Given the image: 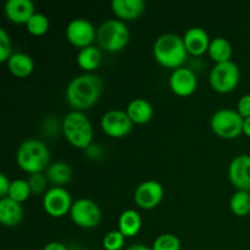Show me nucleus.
I'll return each mask as SVG.
<instances>
[{"label": "nucleus", "instance_id": "obj_1", "mask_svg": "<svg viewBox=\"0 0 250 250\" xmlns=\"http://www.w3.org/2000/svg\"><path fill=\"white\" fill-rule=\"evenodd\" d=\"M103 81L94 73H84L72 78L66 88V100L73 110L84 111L99 100Z\"/></svg>", "mask_w": 250, "mask_h": 250}, {"label": "nucleus", "instance_id": "obj_2", "mask_svg": "<svg viewBox=\"0 0 250 250\" xmlns=\"http://www.w3.org/2000/svg\"><path fill=\"white\" fill-rule=\"evenodd\" d=\"M154 59L166 68H180L187 60L183 37L173 33H166L158 37L153 46Z\"/></svg>", "mask_w": 250, "mask_h": 250}, {"label": "nucleus", "instance_id": "obj_3", "mask_svg": "<svg viewBox=\"0 0 250 250\" xmlns=\"http://www.w3.org/2000/svg\"><path fill=\"white\" fill-rule=\"evenodd\" d=\"M50 153L45 143L39 139H27L19 146L16 161L24 172L42 173L49 165Z\"/></svg>", "mask_w": 250, "mask_h": 250}, {"label": "nucleus", "instance_id": "obj_4", "mask_svg": "<svg viewBox=\"0 0 250 250\" xmlns=\"http://www.w3.org/2000/svg\"><path fill=\"white\" fill-rule=\"evenodd\" d=\"M62 132L68 143L75 148L87 149L93 141V126L83 111L72 110L62 120Z\"/></svg>", "mask_w": 250, "mask_h": 250}, {"label": "nucleus", "instance_id": "obj_5", "mask_svg": "<svg viewBox=\"0 0 250 250\" xmlns=\"http://www.w3.org/2000/svg\"><path fill=\"white\" fill-rule=\"evenodd\" d=\"M97 42L103 50L107 53H117L128 44V27L121 20H106L98 28Z\"/></svg>", "mask_w": 250, "mask_h": 250}, {"label": "nucleus", "instance_id": "obj_6", "mask_svg": "<svg viewBox=\"0 0 250 250\" xmlns=\"http://www.w3.org/2000/svg\"><path fill=\"white\" fill-rule=\"evenodd\" d=\"M244 119L233 109H220L210 119L212 132L220 138L234 139L243 133Z\"/></svg>", "mask_w": 250, "mask_h": 250}, {"label": "nucleus", "instance_id": "obj_7", "mask_svg": "<svg viewBox=\"0 0 250 250\" xmlns=\"http://www.w3.org/2000/svg\"><path fill=\"white\" fill-rule=\"evenodd\" d=\"M241 80V71L233 61L216 63L211 68L209 82L212 89L217 93H229L236 89Z\"/></svg>", "mask_w": 250, "mask_h": 250}, {"label": "nucleus", "instance_id": "obj_8", "mask_svg": "<svg viewBox=\"0 0 250 250\" xmlns=\"http://www.w3.org/2000/svg\"><path fill=\"white\" fill-rule=\"evenodd\" d=\"M71 220L82 229H95L102 221V210L92 199L81 198L73 202L70 211Z\"/></svg>", "mask_w": 250, "mask_h": 250}, {"label": "nucleus", "instance_id": "obj_9", "mask_svg": "<svg viewBox=\"0 0 250 250\" xmlns=\"http://www.w3.org/2000/svg\"><path fill=\"white\" fill-rule=\"evenodd\" d=\"M72 204L70 192L63 187L54 186L44 193L43 208L51 217H62L70 214Z\"/></svg>", "mask_w": 250, "mask_h": 250}, {"label": "nucleus", "instance_id": "obj_10", "mask_svg": "<svg viewBox=\"0 0 250 250\" xmlns=\"http://www.w3.org/2000/svg\"><path fill=\"white\" fill-rule=\"evenodd\" d=\"M97 33L98 29L87 19H75L66 27L67 41L81 49L93 45V42L97 41Z\"/></svg>", "mask_w": 250, "mask_h": 250}, {"label": "nucleus", "instance_id": "obj_11", "mask_svg": "<svg viewBox=\"0 0 250 250\" xmlns=\"http://www.w3.org/2000/svg\"><path fill=\"white\" fill-rule=\"evenodd\" d=\"M100 126L105 134L112 138H122L132 131L133 122L124 110H110L105 112L100 121Z\"/></svg>", "mask_w": 250, "mask_h": 250}, {"label": "nucleus", "instance_id": "obj_12", "mask_svg": "<svg viewBox=\"0 0 250 250\" xmlns=\"http://www.w3.org/2000/svg\"><path fill=\"white\" fill-rule=\"evenodd\" d=\"M164 198V187L154 180L144 181L134 190V202L144 210H151L158 207Z\"/></svg>", "mask_w": 250, "mask_h": 250}, {"label": "nucleus", "instance_id": "obj_13", "mask_svg": "<svg viewBox=\"0 0 250 250\" xmlns=\"http://www.w3.org/2000/svg\"><path fill=\"white\" fill-rule=\"evenodd\" d=\"M168 84L171 90L178 97H189L197 90L198 78L194 71L182 66L172 71Z\"/></svg>", "mask_w": 250, "mask_h": 250}, {"label": "nucleus", "instance_id": "obj_14", "mask_svg": "<svg viewBox=\"0 0 250 250\" xmlns=\"http://www.w3.org/2000/svg\"><path fill=\"white\" fill-rule=\"evenodd\" d=\"M229 177L237 189L250 192V155H238L231 161Z\"/></svg>", "mask_w": 250, "mask_h": 250}, {"label": "nucleus", "instance_id": "obj_15", "mask_svg": "<svg viewBox=\"0 0 250 250\" xmlns=\"http://www.w3.org/2000/svg\"><path fill=\"white\" fill-rule=\"evenodd\" d=\"M4 12L10 22L17 24H26L36 14L34 4L31 0H7L5 2Z\"/></svg>", "mask_w": 250, "mask_h": 250}, {"label": "nucleus", "instance_id": "obj_16", "mask_svg": "<svg viewBox=\"0 0 250 250\" xmlns=\"http://www.w3.org/2000/svg\"><path fill=\"white\" fill-rule=\"evenodd\" d=\"M183 42H185L188 53L194 56H200L209 50L211 39L204 28L192 27V28L187 29L183 36Z\"/></svg>", "mask_w": 250, "mask_h": 250}, {"label": "nucleus", "instance_id": "obj_17", "mask_svg": "<svg viewBox=\"0 0 250 250\" xmlns=\"http://www.w3.org/2000/svg\"><path fill=\"white\" fill-rule=\"evenodd\" d=\"M111 9L117 19H121V21H132L143 14L146 4L143 0H112Z\"/></svg>", "mask_w": 250, "mask_h": 250}, {"label": "nucleus", "instance_id": "obj_18", "mask_svg": "<svg viewBox=\"0 0 250 250\" xmlns=\"http://www.w3.org/2000/svg\"><path fill=\"white\" fill-rule=\"evenodd\" d=\"M23 219V209L20 203L10 199L1 198L0 199V222L7 227L17 226Z\"/></svg>", "mask_w": 250, "mask_h": 250}, {"label": "nucleus", "instance_id": "obj_19", "mask_svg": "<svg viewBox=\"0 0 250 250\" xmlns=\"http://www.w3.org/2000/svg\"><path fill=\"white\" fill-rule=\"evenodd\" d=\"M126 112L128 114L132 122L137 125L148 124L154 116L153 105L143 98H136V99L131 100L129 104L127 105Z\"/></svg>", "mask_w": 250, "mask_h": 250}, {"label": "nucleus", "instance_id": "obj_20", "mask_svg": "<svg viewBox=\"0 0 250 250\" xmlns=\"http://www.w3.org/2000/svg\"><path fill=\"white\" fill-rule=\"evenodd\" d=\"M6 65L10 72L19 78L28 77L34 70L33 59L26 53H14L7 60Z\"/></svg>", "mask_w": 250, "mask_h": 250}, {"label": "nucleus", "instance_id": "obj_21", "mask_svg": "<svg viewBox=\"0 0 250 250\" xmlns=\"http://www.w3.org/2000/svg\"><path fill=\"white\" fill-rule=\"evenodd\" d=\"M119 231L126 238L137 236L142 229V217L137 210L127 209L121 212L119 217Z\"/></svg>", "mask_w": 250, "mask_h": 250}, {"label": "nucleus", "instance_id": "obj_22", "mask_svg": "<svg viewBox=\"0 0 250 250\" xmlns=\"http://www.w3.org/2000/svg\"><path fill=\"white\" fill-rule=\"evenodd\" d=\"M103 61L102 49L97 45H89L81 49L77 54V63L87 73H92L97 70Z\"/></svg>", "mask_w": 250, "mask_h": 250}, {"label": "nucleus", "instance_id": "obj_23", "mask_svg": "<svg viewBox=\"0 0 250 250\" xmlns=\"http://www.w3.org/2000/svg\"><path fill=\"white\" fill-rule=\"evenodd\" d=\"M45 176L50 183L58 186V187H62L63 185H66V183L72 180L73 171L72 167L67 163L58 161V163L49 165V167L46 168Z\"/></svg>", "mask_w": 250, "mask_h": 250}, {"label": "nucleus", "instance_id": "obj_24", "mask_svg": "<svg viewBox=\"0 0 250 250\" xmlns=\"http://www.w3.org/2000/svg\"><path fill=\"white\" fill-rule=\"evenodd\" d=\"M208 53H209V56L212 61H215L216 63H221L231 61L233 48H232V44L229 43V39L224 38V37H216L210 42Z\"/></svg>", "mask_w": 250, "mask_h": 250}, {"label": "nucleus", "instance_id": "obj_25", "mask_svg": "<svg viewBox=\"0 0 250 250\" xmlns=\"http://www.w3.org/2000/svg\"><path fill=\"white\" fill-rule=\"evenodd\" d=\"M229 209L236 216L244 217L250 214V192L237 190L229 199Z\"/></svg>", "mask_w": 250, "mask_h": 250}, {"label": "nucleus", "instance_id": "obj_26", "mask_svg": "<svg viewBox=\"0 0 250 250\" xmlns=\"http://www.w3.org/2000/svg\"><path fill=\"white\" fill-rule=\"evenodd\" d=\"M31 194L32 190L28 185V181L22 180V178H17V180L11 181V186H10L7 198L21 204V203L26 202Z\"/></svg>", "mask_w": 250, "mask_h": 250}, {"label": "nucleus", "instance_id": "obj_27", "mask_svg": "<svg viewBox=\"0 0 250 250\" xmlns=\"http://www.w3.org/2000/svg\"><path fill=\"white\" fill-rule=\"evenodd\" d=\"M49 27H50L49 19L44 14H41V12H36L26 23L27 31H28L32 36L37 37L44 36V34L49 31Z\"/></svg>", "mask_w": 250, "mask_h": 250}, {"label": "nucleus", "instance_id": "obj_28", "mask_svg": "<svg viewBox=\"0 0 250 250\" xmlns=\"http://www.w3.org/2000/svg\"><path fill=\"white\" fill-rule=\"evenodd\" d=\"M151 250H181V241L176 234L163 233L153 242Z\"/></svg>", "mask_w": 250, "mask_h": 250}, {"label": "nucleus", "instance_id": "obj_29", "mask_svg": "<svg viewBox=\"0 0 250 250\" xmlns=\"http://www.w3.org/2000/svg\"><path fill=\"white\" fill-rule=\"evenodd\" d=\"M125 242H126V237L119 231L107 232L103 238V247L105 250H121L125 247Z\"/></svg>", "mask_w": 250, "mask_h": 250}, {"label": "nucleus", "instance_id": "obj_30", "mask_svg": "<svg viewBox=\"0 0 250 250\" xmlns=\"http://www.w3.org/2000/svg\"><path fill=\"white\" fill-rule=\"evenodd\" d=\"M12 55L11 38L5 28H0V61L7 62Z\"/></svg>", "mask_w": 250, "mask_h": 250}, {"label": "nucleus", "instance_id": "obj_31", "mask_svg": "<svg viewBox=\"0 0 250 250\" xmlns=\"http://www.w3.org/2000/svg\"><path fill=\"white\" fill-rule=\"evenodd\" d=\"M27 181L33 194H42L46 189L48 178L43 173H32L28 176Z\"/></svg>", "mask_w": 250, "mask_h": 250}, {"label": "nucleus", "instance_id": "obj_32", "mask_svg": "<svg viewBox=\"0 0 250 250\" xmlns=\"http://www.w3.org/2000/svg\"><path fill=\"white\" fill-rule=\"evenodd\" d=\"M237 111L243 119L250 117V94L242 95L241 99L238 100V104H237Z\"/></svg>", "mask_w": 250, "mask_h": 250}, {"label": "nucleus", "instance_id": "obj_33", "mask_svg": "<svg viewBox=\"0 0 250 250\" xmlns=\"http://www.w3.org/2000/svg\"><path fill=\"white\" fill-rule=\"evenodd\" d=\"M10 186H11V181L7 178V176L5 173L0 175V197L6 198L9 194Z\"/></svg>", "mask_w": 250, "mask_h": 250}, {"label": "nucleus", "instance_id": "obj_34", "mask_svg": "<svg viewBox=\"0 0 250 250\" xmlns=\"http://www.w3.org/2000/svg\"><path fill=\"white\" fill-rule=\"evenodd\" d=\"M43 250H70L61 242H49Z\"/></svg>", "mask_w": 250, "mask_h": 250}, {"label": "nucleus", "instance_id": "obj_35", "mask_svg": "<svg viewBox=\"0 0 250 250\" xmlns=\"http://www.w3.org/2000/svg\"><path fill=\"white\" fill-rule=\"evenodd\" d=\"M125 250H151V247H146L142 243H137V244H132V246L127 247Z\"/></svg>", "mask_w": 250, "mask_h": 250}, {"label": "nucleus", "instance_id": "obj_36", "mask_svg": "<svg viewBox=\"0 0 250 250\" xmlns=\"http://www.w3.org/2000/svg\"><path fill=\"white\" fill-rule=\"evenodd\" d=\"M243 133L246 134L247 137H249V138H250V117H247V119H244Z\"/></svg>", "mask_w": 250, "mask_h": 250}]
</instances>
